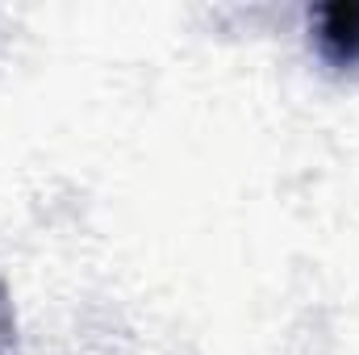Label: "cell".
<instances>
[{"mask_svg":"<svg viewBox=\"0 0 359 355\" xmlns=\"http://www.w3.org/2000/svg\"><path fill=\"white\" fill-rule=\"evenodd\" d=\"M313 42L326 63L355 67L359 63V0H330L309 13Z\"/></svg>","mask_w":359,"mask_h":355,"instance_id":"cell-1","label":"cell"},{"mask_svg":"<svg viewBox=\"0 0 359 355\" xmlns=\"http://www.w3.org/2000/svg\"><path fill=\"white\" fill-rule=\"evenodd\" d=\"M0 326H4V293H0Z\"/></svg>","mask_w":359,"mask_h":355,"instance_id":"cell-2","label":"cell"}]
</instances>
